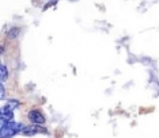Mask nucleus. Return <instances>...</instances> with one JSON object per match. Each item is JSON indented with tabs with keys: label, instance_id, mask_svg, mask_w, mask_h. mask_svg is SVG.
I'll use <instances>...</instances> for the list:
<instances>
[{
	"label": "nucleus",
	"instance_id": "obj_6",
	"mask_svg": "<svg viewBox=\"0 0 159 138\" xmlns=\"http://www.w3.org/2000/svg\"><path fill=\"white\" fill-rule=\"evenodd\" d=\"M16 121V112L0 107V123H8Z\"/></svg>",
	"mask_w": 159,
	"mask_h": 138
},
{
	"label": "nucleus",
	"instance_id": "obj_7",
	"mask_svg": "<svg viewBox=\"0 0 159 138\" xmlns=\"http://www.w3.org/2000/svg\"><path fill=\"white\" fill-rule=\"evenodd\" d=\"M139 63L142 64V65H144L148 71H159L158 69V61L155 60V58H152L151 56H142V57H139Z\"/></svg>",
	"mask_w": 159,
	"mask_h": 138
},
{
	"label": "nucleus",
	"instance_id": "obj_3",
	"mask_svg": "<svg viewBox=\"0 0 159 138\" xmlns=\"http://www.w3.org/2000/svg\"><path fill=\"white\" fill-rule=\"evenodd\" d=\"M52 134H53V132L50 130L49 126H34V125H29V123H26L23 130H22L20 137H26V138H34L37 136L50 137Z\"/></svg>",
	"mask_w": 159,
	"mask_h": 138
},
{
	"label": "nucleus",
	"instance_id": "obj_8",
	"mask_svg": "<svg viewBox=\"0 0 159 138\" xmlns=\"http://www.w3.org/2000/svg\"><path fill=\"white\" fill-rule=\"evenodd\" d=\"M11 80V69L4 63V60H2L0 63V83H6Z\"/></svg>",
	"mask_w": 159,
	"mask_h": 138
},
{
	"label": "nucleus",
	"instance_id": "obj_4",
	"mask_svg": "<svg viewBox=\"0 0 159 138\" xmlns=\"http://www.w3.org/2000/svg\"><path fill=\"white\" fill-rule=\"evenodd\" d=\"M23 34V26L20 24H10L3 31V41L4 42H14L18 41Z\"/></svg>",
	"mask_w": 159,
	"mask_h": 138
},
{
	"label": "nucleus",
	"instance_id": "obj_5",
	"mask_svg": "<svg viewBox=\"0 0 159 138\" xmlns=\"http://www.w3.org/2000/svg\"><path fill=\"white\" fill-rule=\"evenodd\" d=\"M0 107L18 112V111H22L23 108H25V100L22 99V97L11 96V95H10L8 97H7L6 101H3V103L0 104Z\"/></svg>",
	"mask_w": 159,
	"mask_h": 138
},
{
	"label": "nucleus",
	"instance_id": "obj_9",
	"mask_svg": "<svg viewBox=\"0 0 159 138\" xmlns=\"http://www.w3.org/2000/svg\"><path fill=\"white\" fill-rule=\"evenodd\" d=\"M59 6V2L57 0H49V2H45V3H42L41 4V11L42 12H46L48 10H52V8H56V7Z\"/></svg>",
	"mask_w": 159,
	"mask_h": 138
},
{
	"label": "nucleus",
	"instance_id": "obj_2",
	"mask_svg": "<svg viewBox=\"0 0 159 138\" xmlns=\"http://www.w3.org/2000/svg\"><path fill=\"white\" fill-rule=\"evenodd\" d=\"M26 125L25 121H14L8 123H0V138H16L20 137Z\"/></svg>",
	"mask_w": 159,
	"mask_h": 138
},
{
	"label": "nucleus",
	"instance_id": "obj_1",
	"mask_svg": "<svg viewBox=\"0 0 159 138\" xmlns=\"http://www.w3.org/2000/svg\"><path fill=\"white\" fill-rule=\"evenodd\" d=\"M23 119L29 125L34 126H48L49 125V115L44 106L33 104L29 106L23 112Z\"/></svg>",
	"mask_w": 159,
	"mask_h": 138
},
{
	"label": "nucleus",
	"instance_id": "obj_10",
	"mask_svg": "<svg viewBox=\"0 0 159 138\" xmlns=\"http://www.w3.org/2000/svg\"><path fill=\"white\" fill-rule=\"evenodd\" d=\"M8 89H7V85L4 83H0V101H6L7 97H8Z\"/></svg>",
	"mask_w": 159,
	"mask_h": 138
}]
</instances>
